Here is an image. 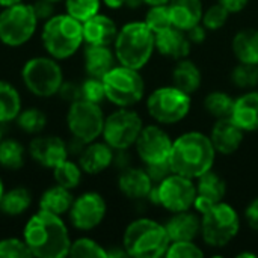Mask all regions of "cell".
<instances>
[{"mask_svg": "<svg viewBox=\"0 0 258 258\" xmlns=\"http://www.w3.org/2000/svg\"><path fill=\"white\" fill-rule=\"evenodd\" d=\"M3 194H5V183H3V180H2V177H0V201H2V198H3Z\"/></svg>", "mask_w": 258, "mask_h": 258, "instance_id": "55", "label": "cell"}, {"mask_svg": "<svg viewBox=\"0 0 258 258\" xmlns=\"http://www.w3.org/2000/svg\"><path fill=\"white\" fill-rule=\"evenodd\" d=\"M26 147L14 139L6 138L0 142V166L6 171H18L26 163Z\"/></svg>", "mask_w": 258, "mask_h": 258, "instance_id": "32", "label": "cell"}, {"mask_svg": "<svg viewBox=\"0 0 258 258\" xmlns=\"http://www.w3.org/2000/svg\"><path fill=\"white\" fill-rule=\"evenodd\" d=\"M172 144L174 141L168 132L156 122L144 125L136 139L135 150L144 166H151L169 162Z\"/></svg>", "mask_w": 258, "mask_h": 258, "instance_id": "14", "label": "cell"}, {"mask_svg": "<svg viewBox=\"0 0 258 258\" xmlns=\"http://www.w3.org/2000/svg\"><path fill=\"white\" fill-rule=\"evenodd\" d=\"M73 201H74L73 190L54 183L53 186H50L41 194L38 206L44 212L63 216V215H68L73 206Z\"/></svg>", "mask_w": 258, "mask_h": 258, "instance_id": "29", "label": "cell"}, {"mask_svg": "<svg viewBox=\"0 0 258 258\" xmlns=\"http://www.w3.org/2000/svg\"><path fill=\"white\" fill-rule=\"evenodd\" d=\"M231 83L243 91L255 89L258 86V67L251 63L237 62L230 73Z\"/></svg>", "mask_w": 258, "mask_h": 258, "instance_id": "36", "label": "cell"}, {"mask_svg": "<svg viewBox=\"0 0 258 258\" xmlns=\"http://www.w3.org/2000/svg\"><path fill=\"white\" fill-rule=\"evenodd\" d=\"M70 255L76 258H107V249L91 237H79L71 242Z\"/></svg>", "mask_w": 258, "mask_h": 258, "instance_id": "37", "label": "cell"}, {"mask_svg": "<svg viewBox=\"0 0 258 258\" xmlns=\"http://www.w3.org/2000/svg\"><path fill=\"white\" fill-rule=\"evenodd\" d=\"M145 24L156 33L168 29L172 26L171 15H169V8L168 5H156V6H148V11L144 18Z\"/></svg>", "mask_w": 258, "mask_h": 258, "instance_id": "39", "label": "cell"}, {"mask_svg": "<svg viewBox=\"0 0 258 258\" xmlns=\"http://www.w3.org/2000/svg\"><path fill=\"white\" fill-rule=\"evenodd\" d=\"M231 51L237 62L258 65V29L243 27L231 39Z\"/></svg>", "mask_w": 258, "mask_h": 258, "instance_id": "28", "label": "cell"}, {"mask_svg": "<svg viewBox=\"0 0 258 258\" xmlns=\"http://www.w3.org/2000/svg\"><path fill=\"white\" fill-rule=\"evenodd\" d=\"M240 225L237 210L221 201L201 213V239L210 248H225L237 237Z\"/></svg>", "mask_w": 258, "mask_h": 258, "instance_id": "6", "label": "cell"}, {"mask_svg": "<svg viewBox=\"0 0 258 258\" xmlns=\"http://www.w3.org/2000/svg\"><path fill=\"white\" fill-rule=\"evenodd\" d=\"M209 136L218 154L233 156L242 147L245 132L231 118H222L216 119Z\"/></svg>", "mask_w": 258, "mask_h": 258, "instance_id": "18", "label": "cell"}, {"mask_svg": "<svg viewBox=\"0 0 258 258\" xmlns=\"http://www.w3.org/2000/svg\"><path fill=\"white\" fill-rule=\"evenodd\" d=\"M144 5L142 0H125V6L130 8V9H138Z\"/></svg>", "mask_w": 258, "mask_h": 258, "instance_id": "51", "label": "cell"}, {"mask_svg": "<svg viewBox=\"0 0 258 258\" xmlns=\"http://www.w3.org/2000/svg\"><path fill=\"white\" fill-rule=\"evenodd\" d=\"M153 187L154 183L145 168L127 166L118 175L119 192L132 201L148 200V195Z\"/></svg>", "mask_w": 258, "mask_h": 258, "instance_id": "20", "label": "cell"}, {"mask_svg": "<svg viewBox=\"0 0 258 258\" xmlns=\"http://www.w3.org/2000/svg\"><path fill=\"white\" fill-rule=\"evenodd\" d=\"M144 5H148V6H156V5H168L171 0H142Z\"/></svg>", "mask_w": 258, "mask_h": 258, "instance_id": "52", "label": "cell"}, {"mask_svg": "<svg viewBox=\"0 0 258 258\" xmlns=\"http://www.w3.org/2000/svg\"><path fill=\"white\" fill-rule=\"evenodd\" d=\"M27 153L30 159L45 169H54L70 159L68 144L56 135H42L30 141Z\"/></svg>", "mask_w": 258, "mask_h": 258, "instance_id": "16", "label": "cell"}, {"mask_svg": "<svg viewBox=\"0 0 258 258\" xmlns=\"http://www.w3.org/2000/svg\"><path fill=\"white\" fill-rule=\"evenodd\" d=\"M48 2H53V3H59V2H63V0H48Z\"/></svg>", "mask_w": 258, "mask_h": 258, "instance_id": "56", "label": "cell"}, {"mask_svg": "<svg viewBox=\"0 0 258 258\" xmlns=\"http://www.w3.org/2000/svg\"><path fill=\"white\" fill-rule=\"evenodd\" d=\"M116 23L106 14H95L83 21V41L88 45H109L112 47L118 35Z\"/></svg>", "mask_w": 258, "mask_h": 258, "instance_id": "23", "label": "cell"}, {"mask_svg": "<svg viewBox=\"0 0 258 258\" xmlns=\"http://www.w3.org/2000/svg\"><path fill=\"white\" fill-rule=\"evenodd\" d=\"M171 240L165 224L151 218L133 219L122 233V248L133 258L165 257Z\"/></svg>", "mask_w": 258, "mask_h": 258, "instance_id": "5", "label": "cell"}, {"mask_svg": "<svg viewBox=\"0 0 258 258\" xmlns=\"http://www.w3.org/2000/svg\"><path fill=\"white\" fill-rule=\"evenodd\" d=\"M107 215V203L98 192L88 190L74 197L73 206L68 212L71 225L77 231H92L98 228Z\"/></svg>", "mask_w": 258, "mask_h": 258, "instance_id": "15", "label": "cell"}, {"mask_svg": "<svg viewBox=\"0 0 258 258\" xmlns=\"http://www.w3.org/2000/svg\"><path fill=\"white\" fill-rule=\"evenodd\" d=\"M109 257L119 258V257H128V255H127L125 249L122 248V245H119V246H113V248L107 249V258Z\"/></svg>", "mask_w": 258, "mask_h": 258, "instance_id": "49", "label": "cell"}, {"mask_svg": "<svg viewBox=\"0 0 258 258\" xmlns=\"http://www.w3.org/2000/svg\"><path fill=\"white\" fill-rule=\"evenodd\" d=\"M168 8L172 26L184 32L200 24L204 12L203 0H171Z\"/></svg>", "mask_w": 258, "mask_h": 258, "instance_id": "26", "label": "cell"}, {"mask_svg": "<svg viewBox=\"0 0 258 258\" xmlns=\"http://www.w3.org/2000/svg\"><path fill=\"white\" fill-rule=\"evenodd\" d=\"M234 106V98L224 91H213L204 98V110L215 119L230 118Z\"/></svg>", "mask_w": 258, "mask_h": 258, "instance_id": "33", "label": "cell"}, {"mask_svg": "<svg viewBox=\"0 0 258 258\" xmlns=\"http://www.w3.org/2000/svg\"><path fill=\"white\" fill-rule=\"evenodd\" d=\"M218 3H221L230 14H239L249 5V0H218Z\"/></svg>", "mask_w": 258, "mask_h": 258, "instance_id": "48", "label": "cell"}, {"mask_svg": "<svg viewBox=\"0 0 258 258\" xmlns=\"http://www.w3.org/2000/svg\"><path fill=\"white\" fill-rule=\"evenodd\" d=\"M101 0H63L65 12L79 20L80 23L100 12Z\"/></svg>", "mask_w": 258, "mask_h": 258, "instance_id": "38", "label": "cell"}, {"mask_svg": "<svg viewBox=\"0 0 258 258\" xmlns=\"http://www.w3.org/2000/svg\"><path fill=\"white\" fill-rule=\"evenodd\" d=\"M171 82L178 89L184 91L189 95H194L203 83V73L200 67L189 57L175 60V65L171 73Z\"/></svg>", "mask_w": 258, "mask_h": 258, "instance_id": "27", "label": "cell"}, {"mask_svg": "<svg viewBox=\"0 0 258 258\" xmlns=\"http://www.w3.org/2000/svg\"><path fill=\"white\" fill-rule=\"evenodd\" d=\"M142 128L144 121L136 110L132 107H118L106 116L101 138L115 151H127L135 147Z\"/></svg>", "mask_w": 258, "mask_h": 258, "instance_id": "13", "label": "cell"}, {"mask_svg": "<svg viewBox=\"0 0 258 258\" xmlns=\"http://www.w3.org/2000/svg\"><path fill=\"white\" fill-rule=\"evenodd\" d=\"M104 119L106 115L101 109V104L86 101L83 98L70 103L65 115V122L70 135L74 141L83 145L101 138Z\"/></svg>", "mask_w": 258, "mask_h": 258, "instance_id": "12", "label": "cell"}, {"mask_svg": "<svg viewBox=\"0 0 258 258\" xmlns=\"http://www.w3.org/2000/svg\"><path fill=\"white\" fill-rule=\"evenodd\" d=\"M83 23L70 14H54L42 23L41 44L56 60L73 57L83 45Z\"/></svg>", "mask_w": 258, "mask_h": 258, "instance_id": "3", "label": "cell"}, {"mask_svg": "<svg viewBox=\"0 0 258 258\" xmlns=\"http://www.w3.org/2000/svg\"><path fill=\"white\" fill-rule=\"evenodd\" d=\"M101 2H103V5H104L106 8L113 9V11L121 9V8L125 6V0H101Z\"/></svg>", "mask_w": 258, "mask_h": 258, "instance_id": "50", "label": "cell"}, {"mask_svg": "<svg viewBox=\"0 0 258 258\" xmlns=\"http://www.w3.org/2000/svg\"><path fill=\"white\" fill-rule=\"evenodd\" d=\"M23 0H0V8H8V6H12V5H17Z\"/></svg>", "mask_w": 258, "mask_h": 258, "instance_id": "53", "label": "cell"}, {"mask_svg": "<svg viewBox=\"0 0 258 258\" xmlns=\"http://www.w3.org/2000/svg\"><path fill=\"white\" fill-rule=\"evenodd\" d=\"M24 88L38 98H50L59 94L63 83V71L51 56H35L27 59L21 68Z\"/></svg>", "mask_w": 258, "mask_h": 258, "instance_id": "7", "label": "cell"}, {"mask_svg": "<svg viewBox=\"0 0 258 258\" xmlns=\"http://www.w3.org/2000/svg\"><path fill=\"white\" fill-rule=\"evenodd\" d=\"M165 228L171 242L197 240L201 237V215L197 210L171 213V218L165 222Z\"/></svg>", "mask_w": 258, "mask_h": 258, "instance_id": "22", "label": "cell"}, {"mask_svg": "<svg viewBox=\"0 0 258 258\" xmlns=\"http://www.w3.org/2000/svg\"><path fill=\"white\" fill-rule=\"evenodd\" d=\"M237 257H252V258H255L257 255L255 254H252V252H240V254H237Z\"/></svg>", "mask_w": 258, "mask_h": 258, "instance_id": "54", "label": "cell"}, {"mask_svg": "<svg viewBox=\"0 0 258 258\" xmlns=\"http://www.w3.org/2000/svg\"><path fill=\"white\" fill-rule=\"evenodd\" d=\"M245 219L251 230L258 233V197L254 198L245 209Z\"/></svg>", "mask_w": 258, "mask_h": 258, "instance_id": "46", "label": "cell"}, {"mask_svg": "<svg viewBox=\"0 0 258 258\" xmlns=\"http://www.w3.org/2000/svg\"><path fill=\"white\" fill-rule=\"evenodd\" d=\"M32 6L35 9V14L38 17V20L42 21V23L56 14L54 3L53 2H48V0H36L35 3H32Z\"/></svg>", "mask_w": 258, "mask_h": 258, "instance_id": "45", "label": "cell"}, {"mask_svg": "<svg viewBox=\"0 0 258 258\" xmlns=\"http://www.w3.org/2000/svg\"><path fill=\"white\" fill-rule=\"evenodd\" d=\"M77 162L85 174L98 175L115 163V150L97 139L82 147Z\"/></svg>", "mask_w": 258, "mask_h": 258, "instance_id": "17", "label": "cell"}, {"mask_svg": "<svg viewBox=\"0 0 258 258\" xmlns=\"http://www.w3.org/2000/svg\"><path fill=\"white\" fill-rule=\"evenodd\" d=\"M230 12L221 5V3H213L209 8L204 9L203 12V18H201V24L209 30V32H216L219 29H222L228 18H230Z\"/></svg>", "mask_w": 258, "mask_h": 258, "instance_id": "40", "label": "cell"}, {"mask_svg": "<svg viewBox=\"0 0 258 258\" xmlns=\"http://www.w3.org/2000/svg\"><path fill=\"white\" fill-rule=\"evenodd\" d=\"M80 94H82V98H83V100L92 101V103H97V104H101V103L106 100V92H104L103 79L88 76V77L80 83Z\"/></svg>", "mask_w": 258, "mask_h": 258, "instance_id": "42", "label": "cell"}, {"mask_svg": "<svg viewBox=\"0 0 258 258\" xmlns=\"http://www.w3.org/2000/svg\"><path fill=\"white\" fill-rule=\"evenodd\" d=\"M33 197L30 190L24 186H17L9 190H5L0 201V212L5 216L17 218L24 215L32 207Z\"/></svg>", "mask_w": 258, "mask_h": 258, "instance_id": "30", "label": "cell"}, {"mask_svg": "<svg viewBox=\"0 0 258 258\" xmlns=\"http://www.w3.org/2000/svg\"><path fill=\"white\" fill-rule=\"evenodd\" d=\"M83 65L88 76L103 79L115 65H118V60L112 47L86 44L83 50Z\"/></svg>", "mask_w": 258, "mask_h": 258, "instance_id": "25", "label": "cell"}, {"mask_svg": "<svg viewBox=\"0 0 258 258\" xmlns=\"http://www.w3.org/2000/svg\"><path fill=\"white\" fill-rule=\"evenodd\" d=\"M38 17L32 3L20 2L0 11V42L9 48L27 44L38 30Z\"/></svg>", "mask_w": 258, "mask_h": 258, "instance_id": "10", "label": "cell"}, {"mask_svg": "<svg viewBox=\"0 0 258 258\" xmlns=\"http://www.w3.org/2000/svg\"><path fill=\"white\" fill-rule=\"evenodd\" d=\"M245 133L258 132V91L249 89L234 98L230 116Z\"/></svg>", "mask_w": 258, "mask_h": 258, "instance_id": "24", "label": "cell"}, {"mask_svg": "<svg viewBox=\"0 0 258 258\" xmlns=\"http://www.w3.org/2000/svg\"><path fill=\"white\" fill-rule=\"evenodd\" d=\"M15 122L17 127L27 135H39L47 125V115L38 107H27L20 112Z\"/></svg>", "mask_w": 258, "mask_h": 258, "instance_id": "35", "label": "cell"}, {"mask_svg": "<svg viewBox=\"0 0 258 258\" xmlns=\"http://www.w3.org/2000/svg\"><path fill=\"white\" fill-rule=\"evenodd\" d=\"M112 47L119 65L141 71L156 51V35L145 21H130L118 30Z\"/></svg>", "mask_w": 258, "mask_h": 258, "instance_id": "4", "label": "cell"}, {"mask_svg": "<svg viewBox=\"0 0 258 258\" xmlns=\"http://www.w3.org/2000/svg\"><path fill=\"white\" fill-rule=\"evenodd\" d=\"M192 95L177 86H159L150 92L145 100V107L150 118L160 125H174L181 122L190 112Z\"/></svg>", "mask_w": 258, "mask_h": 258, "instance_id": "8", "label": "cell"}, {"mask_svg": "<svg viewBox=\"0 0 258 258\" xmlns=\"http://www.w3.org/2000/svg\"><path fill=\"white\" fill-rule=\"evenodd\" d=\"M23 240L26 242L32 257L38 258L68 257L73 242L62 216L41 209L24 224Z\"/></svg>", "mask_w": 258, "mask_h": 258, "instance_id": "1", "label": "cell"}, {"mask_svg": "<svg viewBox=\"0 0 258 258\" xmlns=\"http://www.w3.org/2000/svg\"><path fill=\"white\" fill-rule=\"evenodd\" d=\"M23 110L20 91L9 82L0 80V124H9L17 119Z\"/></svg>", "mask_w": 258, "mask_h": 258, "instance_id": "31", "label": "cell"}, {"mask_svg": "<svg viewBox=\"0 0 258 258\" xmlns=\"http://www.w3.org/2000/svg\"><path fill=\"white\" fill-rule=\"evenodd\" d=\"M83 178V171L79 165V162L76 163L71 159H67L65 162H62L59 166H56L53 169V180L56 184L63 186L70 190H74L76 187L80 186Z\"/></svg>", "mask_w": 258, "mask_h": 258, "instance_id": "34", "label": "cell"}, {"mask_svg": "<svg viewBox=\"0 0 258 258\" xmlns=\"http://www.w3.org/2000/svg\"><path fill=\"white\" fill-rule=\"evenodd\" d=\"M206 252L197 243V240H180L171 242L166 249V258H201Z\"/></svg>", "mask_w": 258, "mask_h": 258, "instance_id": "41", "label": "cell"}, {"mask_svg": "<svg viewBox=\"0 0 258 258\" xmlns=\"http://www.w3.org/2000/svg\"><path fill=\"white\" fill-rule=\"evenodd\" d=\"M106 100L116 107H133L145 97V80L139 70L115 65L103 77Z\"/></svg>", "mask_w": 258, "mask_h": 258, "instance_id": "9", "label": "cell"}, {"mask_svg": "<svg viewBox=\"0 0 258 258\" xmlns=\"http://www.w3.org/2000/svg\"><path fill=\"white\" fill-rule=\"evenodd\" d=\"M148 200L163 207L168 213L194 210L197 200V183L189 177L171 172L162 181L154 184Z\"/></svg>", "mask_w": 258, "mask_h": 258, "instance_id": "11", "label": "cell"}, {"mask_svg": "<svg viewBox=\"0 0 258 258\" xmlns=\"http://www.w3.org/2000/svg\"><path fill=\"white\" fill-rule=\"evenodd\" d=\"M192 50V42L187 33L174 26L156 33V51L171 60H180L189 57Z\"/></svg>", "mask_w": 258, "mask_h": 258, "instance_id": "21", "label": "cell"}, {"mask_svg": "<svg viewBox=\"0 0 258 258\" xmlns=\"http://www.w3.org/2000/svg\"><path fill=\"white\" fill-rule=\"evenodd\" d=\"M2 139H3V133H2V127H0V142H2Z\"/></svg>", "mask_w": 258, "mask_h": 258, "instance_id": "57", "label": "cell"}, {"mask_svg": "<svg viewBox=\"0 0 258 258\" xmlns=\"http://www.w3.org/2000/svg\"><path fill=\"white\" fill-rule=\"evenodd\" d=\"M257 67H258V65H257Z\"/></svg>", "mask_w": 258, "mask_h": 258, "instance_id": "58", "label": "cell"}, {"mask_svg": "<svg viewBox=\"0 0 258 258\" xmlns=\"http://www.w3.org/2000/svg\"><path fill=\"white\" fill-rule=\"evenodd\" d=\"M216 156L218 153L210 136L203 132L190 130L174 139L169 165L172 172L197 180L213 169Z\"/></svg>", "mask_w": 258, "mask_h": 258, "instance_id": "2", "label": "cell"}, {"mask_svg": "<svg viewBox=\"0 0 258 258\" xmlns=\"http://www.w3.org/2000/svg\"><path fill=\"white\" fill-rule=\"evenodd\" d=\"M186 33H187V38H189V41L192 42V45H201V44L207 39L209 30L200 23V24L194 26L192 29H189Z\"/></svg>", "mask_w": 258, "mask_h": 258, "instance_id": "47", "label": "cell"}, {"mask_svg": "<svg viewBox=\"0 0 258 258\" xmlns=\"http://www.w3.org/2000/svg\"><path fill=\"white\" fill-rule=\"evenodd\" d=\"M195 181H197V200H195L194 210H197L200 215L206 212L209 207L224 201L227 195V183L218 172L210 169Z\"/></svg>", "mask_w": 258, "mask_h": 258, "instance_id": "19", "label": "cell"}, {"mask_svg": "<svg viewBox=\"0 0 258 258\" xmlns=\"http://www.w3.org/2000/svg\"><path fill=\"white\" fill-rule=\"evenodd\" d=\"M32 257L26 242L17 237H6L0 240V258H29Z\"/></svg>", "mask_w": 258, "mask_h": 258, "instance_id": "43", "label": "cell"}, {"mask_svg": "<svg viewBox=\"0 0 258 258\" xmlns=\"http://www.w3.org/2000/svg\"><path fill=\"white\" fill-rule=\"evenodd\" d=\"M62 100L68 101V103H73L76 100H80L82 98V94H80V85L74 83V82H63L60 89H59V94Z\"/></svg>", "mask_w": 258, "mask_h": 258, "instance_id": "44", "label": "cell"}]
</instances>
